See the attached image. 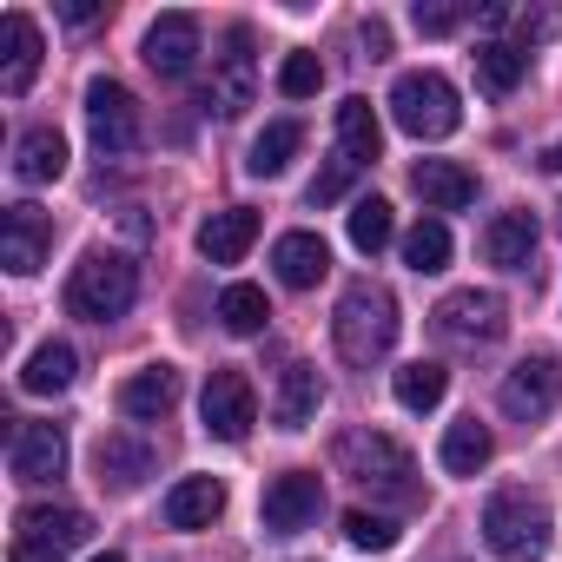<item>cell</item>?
I'll return each mask as SVG.
<instances>
[{
	"mask_svg": "<svg viewBox=\"0 0 562 562\" xmlns=\"http://www.w3.org/2000/svg\"><path fill=\"white\" fill-rule=\"evenodd\" d=\"M536 218L529 212H496L490 225H483V258L496 265V271H529V258H536Z\"/></svg>",
	"mask_w": 562,
	"mask_h": 562,
	"instance_id": "19",
	"label": "cell"
},
{
	"mask_svg": "<svg viewBox=\"0 0 562 562\" xmlns=\"http://www.w3.org/2000/svg\"><path fill=\"white\" fill-rule=\"evenodd\" d=\"M172 404H179V371H172V364H146V371H133V378L120 384V411H126L133 424H159Z\"/></svg>",
	"mask_w": 562,
	"mask_h": 562,
	"instance_id": "20",
	"label": "cell"
},
{
	"mask_svg": "<svg viewBox=\"0 0 562 562\" xmlns=\"http://www.w3.org/2000/svg\"><path fill=\"white\" fill-rule=\"evenodd\" d=\"M87 133H93V153L100 159H126L139 153V100L120 87V80H87Z\"/></svg>",
	"mask_w": 562,
	"mask_h": 562,
	"instance_id": "6",
	"label": "cell"
},
{
	"mask_svg": "<svg viewBox=\"0 0 562 562\" xmlns=\"http://www.w3.org/2000/svg\"><path fill=\"white\" fill-rule=\"evenodd\" d=\"M93 470H100V483H106V490H120V496H126V490H139V483L153 476V450H146L139 437H120V430H113V437H100Z\"/></svg>",
	"mask_w": 562,
	"mask_h": 562,
	"instance_id": "24",
	"label": "cell"
},
{
	"mask_svg": "<svg viewBox=\"0 0 562 562\" xmlns=\"http://www.w3.org/2000/svg\"><path fill=\"white\" fill-rule=\"evenodd\" d=\"M542 166H549V172H562V139H555V146L542 153Z\"/></svg>",
	"mask_w": 562,
	"mask_h": 562,
	"instance_id": "42",
	"label": "cell"
},
{
	"mask_svg": "<svg viewBox=\"0 0 562 562\" xmlns=\"http://www.w3.org/2000/svg\"><path fill=\"white\" fill-rule=\"evenodd\" d=\"M60 21H67V27H87V21H100V0H60Z\"/></svg>",
	"mask_w": 562,
	"mask_h": 562,
	"instance_id": "39",
	"label": "cell"
},
{
	"mask_svg": "<svg viewBox=\"0 0 562 562\" xmlns=\"http://www.w3.org/2000/svg\"><path fill=\"white\" fill-rule=\"evenodd\" d=\"M345 536H351V549H371V555L397 549V522L391 516H371V509H351L345 516Z\"/></svg>",
	"mask_w": 562,
	"mask_h": 562,
	"instance_id": "35",
	"label": "cell"
},
{
	"mask_svg": "<svg viewBox=\"0 0 562 562\" xmlns=\"http://www.w3.org/2000/svg\"><path fill=\"white\" fill-rule=\"evenodd\" d=\"M271 265H278V285H292V292H312L318 278L331 271V245L318 232H285L271 245Z\"/></svg>",
	"mask_w": 562,
	"mask_h": 562,
	"instance_id": "17",
	"label": "cell"
},
{
	"mask_svg": "<svg viewBox=\"0 0 562 562\" xmlns=\"http://www.w3.org/2000/svg\"><path fill=\"white\" fill-rule=\"evenodd\" d=\"M47 251H54V218L41 205H8V218H0V265L14 278H34Z\"/></svg>",
	"mask_w": 562,
	"mask_h": 562,
	"instance_id": "12",
	"label": "cell"
},
{
	"mask_svg": "<svg viewBox=\"0 0 562 562\" xmlns=\"http://www.w3.org/2000/svg\"><path fill=\"white\" fill-rule=\"evenodd\" d=\"M93 536V522H87V509H67V503H27L21 509V542H47V549H80Z\"/></svg>",
	"mask_w": 562,
	"mask_h": 562,
	"instance_id": "21",
	"label": "cell"
},
{
	"mask_svg": "<svg viewBox=\"0 0 562 562\" xmlns=\"http://www.w3.org/2000/svg\"><path fill=\"white\" fill-rule=\"evenodd\" d=\"M391 391H397V404H404V411H417V417H424V411H437V404H443L450 371H443V364H430V358H417V364H404V371L391 378Z\"/></svg>",
	"mask_w": 562,
	"mask_h": 562,
	"instance_id": "30",
	"label": "cell"
},
{
	"mask_svg": "<svg viewBox=\"0 0 562 562\" xmlns=\"http://www.w3.org/2000/svg\"><path fill=\"white\" fill-rule=\"evenodd\" d=\"M391 120H397L411 139H450V133L463 126V100H457V87H450L443 74L417 67V74H397V87H391Z\"/></svg>",
	"mask_w": 562,
	"mask_h": 562,
	"instance_id": "5",
	"label": "cell"
},
{
	"mask_svg": "<svg viewBox=\"0 0 562 562\" xmlns=\"http://www.w3.org/2000/svg\"><path fill=\"white\" fill-rule=\"evenodd\" d=\"M331 338H338V358L371 371L378 358H391L397 345V299L378 285V278H351L338 312H331Z\"/></svg>",
	"mask_w": 562,
	"mask_h": 562,
	"instance_id": "1",
	"label": "cell"
},
{
	"mask_svg": "<svg viewBox=\"0 0 562 562\" xmlns=\"http://www.w3.org/2000/svg\"><path fill=\"white\" fill-rule=\"evenodd\" d=\"M218 509H225V483L218 476H179L166 490V522L172 529H212Z\"/></svg>",
	"mask_w": 562,
	"mask_h": 562,
	"instance_id": "25",
	"label": "cell"
},
{
	"mask_svg": "<svg viewBox=\"0 0 562 562\" xmlns=\"http://www.w3.org/2000/svg\"><path fill=\"white\" fill-rule=\"evenodd\" d=\"M8 562H60V549H47V542H21V536H14Z\"/></svg>",
	"mask_w": 562,
	"mask_h": 562,
	"instance_id": "40",
	"label": "cell"
},
{
	"mask_svg": "<svg viewBox=\"0 0 562 562\" xmlns=\"http://www.w3.org/2000/svg\"><path fill=\"white\" fill-rule=\"evenodd\" d=\"M146 67L159 74V80H186L192 74V60H199V21L192 14H159L153 27H146Z\"/></svg>",
	"mask_w": 562,
	"mask_h": 562,
	"instance_id": "13",
	"label": "cell"
},
{
	"mask_svg": "<svg viewBox=\"0 0 562 562\" xmlns=\"http://www.w3.org/2000/svg\"><path fill=\"white\" fill-rule=\"evenodd\" d=\"M437 457H443V470H450V476H476V470L496 457V437H490V424L463 417V424H450V430H443V450H437Z\"/></svg>",
	"mask_w": 562,
	"mask_h": 562,
	"instance_id": "28",
	"label": "cell"
},
{
	"mask_svg": "<svg viewBox=\"0 0 562 562\" xmlns=\"http://www.w3.org/2000/svg\"><path fill=\"white\" fill-rule=\"evenodd\" d=\"M509 21H516V34H522V41H549V34L562 27V14H555V8H536V14L522 8V14H509Z\"/></svg>",
	"mask_w": 562,
	"mask_h": 562,
	"instance_id": "38",
	"label": "cell"
},
{
	"mask_svg": "<svg viewBox=\"0 0 562 562\" xmlns=\"http://www.w3.org/2000/svg\"><path fill=\"white\" fill-rule=\"evenodd\" d=\"M93 562H126V555H113V549H106V555H93Z\"/></svg>",
	"mask_w": 562,
	"mask_h": 562,
	"instance_id": "43",
	"label": "cell"
},
{
	"mask_svg": "<svg viewBox=\"0 0 562 562\" xmlns=\"http://www.w3.org/2000/svg\"><path fill=\"white\" fill-rule=\"evenodd\" d=\"M318 404H325L318 364H285V371H278V397H271V424L278 430H305L318 417Z\"/></svg>",
	"mask_w": 562,
	"mask_h": 562,
	"instance_id": "16",
	"label": "cell"
},
{
	"mask_svg": "<svg viewBox=\"0 0 562 562\" xmlns=\"http://www.w3.org/2000/svg\"><path fill=\"white\" fill-rule=\"evenodd\" d=\"M251 245H258V212H251V205H225V212H212V218L199 225V251H205L212 265H238Z\"/></svg>",
	"mask_w": 562,
	"mask_h": 562,
	"instance_id": "18",
	"label": "cell"
},
{
	"mask_svg": "<svg viewBox=\"0 0 562 562\" xmlns=\"http://www.w3.org/2000/svg\"><path fill=\"white\" fill-rule=\"evenodd\" d=\"M378 146H384V126H378V113H371V100H345L338 106V153L351 159V166H371L378 159Z\"/></svg>",
	"mask_w": 562,
	"mask_h": 562,
	"instance_id": "27",
	"label": "cell"
},
{
	"mask_svg": "<svg viewBox=\"0 0 562 562\" xmlns=\"http://www.w3.org/2000/svg\"><path fill=\"white\" fill-rule=\"evenodd\" d=\"M417 34H430V41H443V34H457L463 21H470V8H450V0H430V8H424V0H417Z\"/></svg>",
	"mask_w": 562,
	"mask_h": 562,
	"instance_id": "37",
	"label": "cell"
},
{
	"mask_svg": "<svg viewBox=\"0 0 562 562\" xmlns=\"http://www.w3.org/2000/svg\"><path fill=\"white\" fill-rule=\"evenodd\" d=\"M318 509H325V476H312V470L271 476V483H265V503H258V516H265L271 536H299V529H312Z\"/></svg>",
	"mask_w": 562,
	"mask_h": 562,
	"instance_id": "11",
	"label": "cell"
},
{
	"mask_svg": "<svg viewBox=\"0 0 562 562\" xmlns=\"http://www.w3.org/2000/svg\"><path fill=\"white\" fill-rule=\"evenodd\" d=\"M338 463H345V476H358L371 496H384V503H417L424 496V483H417V463H411V450L397 443V437H384V430H351V437H338Z\"/></svg>",
	"mask_w": 562,
	"mask_h": 562,
	"instance_id": "3",
	"label": "cell"
},
{
	"mask_svg": "<svg viewBox=\"0 0 562 562\" xmlns=\"http://www.w3.org/2000/svg\"><path fill=\"white\" fill-rule=\"evenodd\" d=\"M318 87H325L318 54H285V67H278V93H285V100H312Z\"/></svg>",
	"mask_w": 562,
	"mask_h": 562,
	"instance_id": "36",
	"label": "cell"
},
{
	"mask_svg": "<svg viewBox=\"0 0 562 562\" xmlns=\"http://www.w3.org/2000/svg\"><path fill=\"white\" fill-rule=\"evenodd\" d=\"M483 542L503 555V562H542L549 542H555V516L542 496L529 490H496L483 503Z\"/></svg>",
	"mask_w": 562,
	"mask_h": 562,
	"instance_id": "4",
	"label": "cell"
},
{
	"mask_svg": "<svg viewBox=\"0 0 562 562\" xmlns=\"http://www.w3.org/2000/svg\"><path fill=\"white\" fill-rule=\"evenodd\" d=\"M345 232H351V245L371 258V251H384V245L397 238V218H391V205H384V199H358V205H351V218H345Z\"/></svg>",
	"mask_w": 562,
	"mask_h": 562,
	"instance_id": "34",
	"label": "cell"
},
{
	"mask_svg": "<svg viewBox=\"0 0 562 562\" xmlns=\"http://www.w3.org/2000/svg\"><path fill=\"white\" fill-rule=\"evenodd\" d=\"M67 384H74V345L47 338V345L21 364V391H27V397H54V391H67Z\"/></svg>",
	"mask_w": 562,
	"mask_h": 562,
	"instance_id": "29",
	"label": "cell"
},
{
	"mask_svg": "<svg viewBox=\"0 0 562 562\" xmlns=\"http://www.w3.org/2000/svg\"><path fill=\"white\" fill-rule=\"evenodd\" d=\"M404 265L424 271V278L443 271V265H450V225H443V218H417V225L404 232Z\"/></svg>",
	"mask_w": 562,
	"mask_h": 562,
	"instance_id": "33",
	"label": "cell"
},
{
	"mask_svg": "<svg viewBox=\"0 0 562 562\" xmlns=\"http://www.w3.org/2000/svg\"><path fill=\"white\" fill-rule=\"evenodd\" d=\"M251 87H258V60H251V27H225V47L212 54V87H205V106L218 120H238L251 106Z\"/></svg>",
	"mask_w": 562,
	"mask_h": 562,
	"instance_id": "10",
	"label": "cell"
},
{
	"mask_svg": "<svg viewBox=\"0 0 562 562\" xmlns=\"http://www.w3.org/2000/svg\"><path fill=\"white\" fill-rule=\"evenodd\" d=\"M139 299V265L126 251H87L67 278V312L87 318V325H113L126 318Z\"/></svg>",
	"mask_w": 562,
	"mask_h": 562,
	"instance_id": "2",
	"label": "cell"
},
{
	"mask_svg": "<svg viewBox=\"0 0 562 562\" xmlns=\"http://www.w3.org/2000/svg\"><path fill=\"white\" fill-rule=\"evenodd\" d=\"M60 172H67V139L54 126H27L14 139V179L21 186H54Z\"/></svg>",
	"mask_w": 562,
	"mask_h": 562,
	"instance_id": "23",
	"label": "cell"
},
{
	"mask_svg": "<svg viewBox=\"0 0 562 562\" xmlns=\"http://www.w3.org/2000/svg\"><path fill=\"white\" fill-rule=\"evenodd\" d=\"M496 404H503V417H516V424H536V417H549V411L562 404V358L536 351V358H522L516 371H503V384H496Z\"/></svg>",
	"mask_w": 562,
	"mask_h": 562,
	"instance_id": "8",
	"label": "cell"
},
{
	"mask_svg": "<svg viewBox=\"0 0 562 562\" xmlns=\"http://www.w3.org/2000/svg\"><path fill=\"white\" fill-rule=\"evenodd\" d=\"M430 325H437L443 345H470V351H476V345H496V338H503L509 305H503L496 292H476V285H470V292H450V299L430 312Z\"/></svg>",
	"mask_w": 562,
	"mask_h": 562,
	"instance_id": "7",
	"label": "cell"
},
{
	"mask_svg": "<svg viewBox=\"0 0 562 562\" xmlns=\"http://www.w3.org/2000/svg\"><path fill=\"white\" fill-rule=\"evenodd\" d=\"M199 417H205V430H212L218 443H245V437H251V424H258V391H251V378H245V371H232V364H218V371L205 378Z\"/></svg>",
	"mask_w": 562,
	"mask_h": 562,
	"instance_id": "9",
	"label": "cell"
},
{
	"mask_svg": "<svg viewBox=\"0 0 562 562\" xmlns=\"http://www.w3.org/2000/svg\"><path fill=\"white\" fill-rule=\"evenodd\" d=\"M8 463H14V483H54V476H67V437H60V424H21Z\"/></svg>",
	"mask_w": 562,
	"mask_h": 562,
	"instance_id": "15",
	"label": "cell"
},
{
	"mask_svg": "<svg viewBox=\"0 0 562 562\" xmlns=\"http://www.w3.org/2000/svg\"><path fill=\"white\" fill-rule=\"evenodd\" d=\"M299 146H305V126H299V120H271V126L251 139L245 172H251V179H278V172L299 159Z\"/></svg>",
	"mask_w": 562,
	"mask_h": 562,
	"instance_id": "26",
	"label": "cell"
},
{
	"mask_svg": "<svg viewBox=\"0 0 562 562\" xmlns=\"http://www.w3.org/2000/svg\"><path fill=\"white\" fill-rule=\"evenodd\" d=\"M364 47H371V60H384V54H391V27H384L378 14L364 21Z\"/></svg>",
	"mask_w": 562,
	"mask_h": 562,
	"instance_id": "41",
	"label": "cell"
},
{
	"mask_svg": "<svg viewBox=\"0 0 562 562\" xmlns=\"http://www.w3.org/2000/svg\"><path fill=\"white\" fill-rule=\"evenodd\" d=\"M411 192H417L430 212H463V205L476 199V179H470L463 166H450V159H417V166H411Z\"/></svg>",
	"mask_w": 562,
	"mask_h": 562,
	"instance_id": "22",
	"label": "cell"
},
{
	"mask_svg": "<svg viewBox=\"0 0 562 562\" xmlns=\"http://www.w3.org/2000/svg\"><path fill=\"white\" fill-rule=\"evenodd\" d=\"M265 318H271V305H265L258 285H225V292H218V325H225L232 338H258Z\"/></svg>",
	"mask_w": 562,
	"mask_h": 562,
	"instance_id": "31",
	"label": "cell"
},
{
	"mask_svg": "<svg viewBox=\"0 0 562 562\" xmlns=\"http://www.w3.org/2000/svg\"><path fill=\"white\" fill-rule=\"evenodd\" d=\"M34 74H41V27H34V14L14 8L0 21V93L21 100L34 87Z\"/></svg>",
	"mask_w": 562,
	"mask_h": 562,
	"instance_id": "14",
	"label": "cell"
},
{
	"mask_svg": "<svg viewBox=\"0 0 562 562\" xmlns=\"http://www.w3.org/2000/svg\"><path fill=\"white\" fill-rule=\"evenodd\" d=\"M522 74H529V54H522V47H503V41H483V47H476V80H483V93H516Z\"/></svg>",
	"mask_w": 562,
	"mask_h": 562,
	"instance_id": "32",
	"label": "cell"
}]
</instances>
